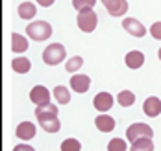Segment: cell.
I'll return each mask as SVG.
<instances>
[{"mask_svg":"<svg viewBox=\"0 0 161 151\" xmlns=\"http://www.w3.org/2000/svg\"><path fill=\"white\" fill-rule=\"evenodd\" d=\"M35 116L39 125L47 131V133H58L59 131V120H58V107L56 105H45V107H37L35 109Z\"/></svg>","mask_w":161,"mask_h":151,"instance_id":"obj_1","label":"cell"},{"mask_svg":"<svg viewBox=\"0 0 161 151\" xmlns=\"http://www.w3.org/2000/svg\"><path fill=\"white\" fill-rule=\"evenodd\" d=\"M26 35L32 39V41H47L50 35H52V26L45 20H35V22H30L26 26Z\"/></svg>","mask_w":161,"mask_h":151,"instance_id":"obj_2","label":"cell"},{"mask_svg":"<svg viewBox=\"0 0 161 151\" xmlns=\"http://www.w3.org/2000/svg\"><path fill=\"white\" fill-rule=\"evenodd\" d=\"M65 55H67V53H65L63 44L52 43V44L47 46L45 52H43V61H45L47 65H50V67H56V65H59V63L65 59Z\"/></svg>","mask_w":161,"mask_h":151,"instance_id":"obj_3","label":"cell"},{"mask_svg":"<svg viewBox=\"0 0 161 151\" xmlns=\"http://www.w3.org/2000/svg\"><path fill=\"white\" fill-rule=\"evenodd\" d=\"M76 22H78V28H80L81 32L91 33V32L97 28L98 17H97V13H95L93 9H83V11H80V13H78Z\"/></svg>","mask_w":161,"mask_h":151,"instance_id":"obj_4","label":"cell"},{"mask_svg":"<svg viewBox=\"0 0 161 151\" xmlns=\"http://www.w3.org/2000/svg\"><path fill=\"white\" fill-rule=\"evenodd\" d=\"M152 127L150 125H146V123H131L128 129H126V138H128V142H137V140H141V138H152Z\"/></svg>","mask_w":161,"mask_h":151,"instance_id":"obj_5","label":"cell"},{"mask_svg":"<svg viewBox=\"0 0 161 151\" xmlns=\"http://www.w3.org/2000/svg\"><path fill=\"white\" fill-rule=\"evenodd\" d=\"M30 100L37 105V107H45L50 103V90L43 85H37L30 90Z\"/></svg>","mask_w":161,"mask_h":151,"instance_id":"obj_6","label":"cell"},{"mask_svg":"<svg viewBox=\"0 0 161 151\" xmlns=\"http://www.w3.org/2000/svg\"><path fill=\"white\" fill-rule=\"evenodd\" d=\"M102 4L106 6L108 13L111 17H122L128 11V2L126 0H102Z\"/></svg>","mask_w":161,"mask_h":151,"instance_id":"obj_7","label":"cell"},{"mask_svg":"<svg viewBox=\"0 0 161 151\" xmlns=\"http://www.w3.org/2000/svg\"><path fill=\"white\" fill-rule=\"evenodd\" d=\"M113 101H115V98H113L109 92H98L97 96L93 98V105H95L97 111L106 113V111H109L113 107Z\"/></svg>","mask_w":161,"mask_h":151,"instance_id":"obj_8","label":"cell"},{"mask_svg":"<svg viewBox=\"0 0 161 151\" xmlns=\"http://www.w3.org/2000/svg\"><path fill=\"white\" fill-rule=\"evenodd\" d=\"M122 28L130 35H133V37H143V35H146V28L137 18H124L122 20Z\"/></svg>","mask_w":161,"mask_h":151,"instance_id":"obj_9","label":"cell"},{"mask_svg":"<svg viewBox=\"0 0 161 151\" xmlns=\"http://www.w3.org/2000/svg\"><path fill=\"white\" fill-rule=\"evenodd\" d=\"M143 111H145L146 116L150 118H156L161 114V100L158 96H150V98H146L145 103H143Z\"/></svg>","mask_w":161,"mask_h":151,"instance_id":"obj_10","label":"cell"},{"mask_svg":"<svg viewBox=\"0 0 161 151\" xmlns=\"http://www.w3.org/2000/svg\"><path fill=\"white\" fill-rule=\"evenodd\" d=\"M70 87H72V90H76V92H87L89 90V87H91V79H89V76H85V74H76V76H72L70 78Z\"/></svg>","mask_w":161,"mask_h":151,"instance_id":"obj_11","label":"cell"},{"mask_svg":"<svg viewBox=\"0 0 161 151\" xmlns=\"http://www.w3.org/2000/svg\"><path fill=\"white\" fill-rule=\"evenodd\" d=\"M124 61H126V67L131 68V70L141 68V67H143V63H145V53H143V52H139V50H131V52L126 53Z\"/></svg>","mask_w":161,"mask_h":151,"instance_id":"obj_12","label":"cell"},{"mask_svg":"<svg viewBox=\"0 0 161 151\" xmlns=\"http://www.w3.org/2000/svg\"><path fill=\"white\" fill-rule=\"evenodd\" d=\"M15 134H17V138H20V140H32L35 136V125L32 122H22V123L17 125Z\"/></svg>","mask_w":161,"mask_h":151,"instance_id":"obj_13","label":"cell"},{"mask_svg":"<svg viewBox=\"0 0 161 151\" xmlns=\"http://www.w3.org/2000/svg\"><path fill=\"white\" fill-rule=\"evenodd\" d=\"M95 125H97V129H100L102 133H111L113 129H115V120L109 114H98L95 118Z\"/></svg>","mask_w":161,"mask_h":151,"instance_id":"obj_14","label":"cell"},{"mask_svg":"<svg viewBox=\"0 0 161 151\" xmlns=\"http://www.w3.org/2000/svg\"><path fill=\"white\" fill-rule=\"evenodd\" d=\"M28 50V41L26 37H22L20 33H11V52L15 53H22Z\"/></svg>","mask_w":161,"mask_h":151,"instance_id":"obj_15","label":"cell"},{"mask_svg":"<svg viewBox=\"0 0 161 151\" xmlns=\"http://www.w3.org/2000/svg\"><path fill=\"white\" fill-rule=\"evenodd\" d=\"M32 67V63H30V59H26V57H15L13 61H11V68L15 70L17 74H26L28 70Z\"/></svg>","mask_w":161,"mask_h":151,"instance_id":"obj_16","label":"cell"},{"mask_svg":"<svg viewBox=\"0 0 161 151\" xmlns=\"http://www.w3.org/2000/svg\"><path fill=\"white\" fill-rule=\"evenodd\" d=\"M54 98L58 100V103L67 105V103L70 101V92H69V88H67V87L58 85V87H54Z\"/></svg>","mask_w":161,"mask_h":151,"instance_id":"obj_17","label":"cell"},{"mask_svg":"<svg viewBox=\"0 0 161 151\" xmlns=\"http://www.w3.org/2000/svg\"><path fill=\"white\" fill-rule=\"evenodd\" d=\"M17 11H19V17L20 18H33L35 13H37L35 11V6H33L32 2H22Z\"/></svg>","mask_w":161,"mask_h":151,"instance_id":"obj_18","label":"cell"},{"mask_svg":"<svg viewBox=\"0 0 161 151\" xmlns=\"http://www.w3.org/2000/svg\"><path fill=\"white\" fill-rule=\"evenodd\" d=\"M130 151H154V142H152V138H141L131 144Z\"/></svg>","mask_w":161,"mask_h":151,"instance_id":"obj_19","label":"cell"},{"mask_svg":"<svg viewBox=\"0 0 161 151\" xmlns=\"http://www.w3.org/2000/svg\"><path fill=\"white\" fill-rule=\"evenodd\" d=\"M117 100H119V103H120L122 107H131V105L135 103V96H133V92H130V90H122V92L117 96Z\"/></svg>","mask_w":161,"mask_h":151,"instance_id":"obj_20","label":"cell"},{"mask_svg":"<svg viewBox=\"0 0 161 151\" xmlns=\"http://www.w3.org/2000/svg\"><path fill=\"white\" fill-rule=\"evenodd\" d=\"M81 144L76 140V138H65L61 142V151H80Z\"/></svg>","mask_w":161,"mask_h":151,"instance_id":"obj_21","label":"cell"},{"mask_svg":"<svg viewBox=\"0 0 161 151\" xmlns=\"http://www.w3.org/2000/svg\"><path fill=\"white\" fill-rule=\"evenodd\" d=\"M81 65H83V59H81L80 55H74V57H70V59L67 61L65 70H67V72H76V70L81 68Z\"/></svg>","mask_w":161,"mask_h":151,"instance_id":"obj_22","label":"cell"},{"mask_svg":"<svg viewBox=\"0 0 161 151\" xmlns=\"http://www.w3.org/2000/svg\"><path fill=\"white\" fill-rule=\"evenodd\" d=\"M108 151H126V140L122 138H113L108 142Z\"/></svg>","mask_w":161,"mask_h":151,"instance_id":"obj_23","label":"cell"},{"mask_svg":"<svg viewBox=\"0 0 161 151\" xmlns=\"http://www.w3.org/2000/svg\"><path fill=\"white\" fill-rule=\"evenodd\" d=\"M97 0H72V6L78 9V11H83V9H93Z\"/></svg>","mask_w":161,"mask_h":151,"instance_id":"obj_24","label":"cell"},{"mask_svg":"<svg viewBox=\"0 0 161 151\" xmlns=\"http://www.w3.org/2000/svg\"><path fill=\"white\" fill-rule=\"evenodd\" d=\"M150 35H152L154 39L161 41V22H154V24L150 26Z\"/></svg>","mask_w":161,"mask_h":151,"instance_id":"obj_25","label":"cell"},{"mask_svg":"<svg viewBox=\"0 0 161 151\" xmlns=\"http://www.w3.org/2000/svg\"><path fill=\"white\" fill-rule=\"evenodd\" d=\"M13 151H35V149H33L32 146H28V144H19V146L13 148Z\"/></svg>","mask_w":161,"mask_h":151,"instance_id":"obj_26","label":"cell"},{"mask_svg":"<svg viewBox=\"0 0 161 151\" xmlns=\"http://www.w3.org/2000/svg\"><path fill=\"white\" fill-rule=\"evenodd\" d=\"M37 4H39V6H43V8H48V6L54 4V0H37Z\"/></svg>","mask_w":161,"mask_h":151,"instance_id":"obj_27","label":"cell"},{"mask_svg":"<svg viewBox=\"0 0 161 151\" xmlns=\"http://www.w3.org/2000/svg\"><path fill=\"white\" fill-rule=\"evenodd\" d=\"M158 57H159V61H161V48H159V52H158Z\"/></svg>","mask_w":161,"mask_h":151,"instance_id":"obj_28","label":"cell"}]
</instances>
